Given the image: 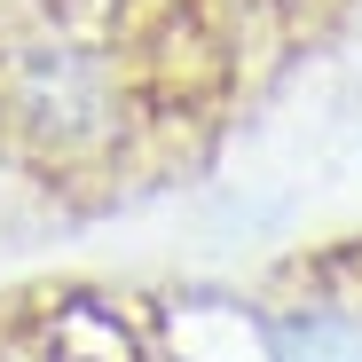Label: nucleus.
<instances>
[{"instance_id": "obj_1", "label": "nucleus", "mask_w": 362, "mask_h": 362, "mask_svg": "<svg viewBox=\"0 0 362 362\" xmlns=\"http://www.w3.org/2000/svg\"><path fill=\"white\" fill-rule=\"evenodd\" d=\"M260 362H362V308H291V315H276Z\"/></svg>"}]
</instances>
